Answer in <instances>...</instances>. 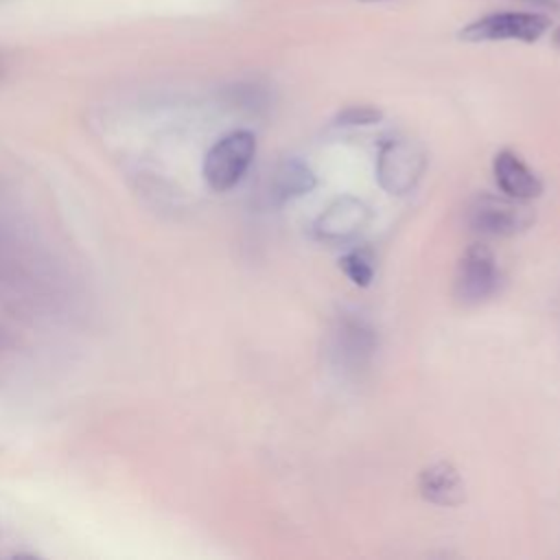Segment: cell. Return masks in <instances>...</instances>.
<instances>
[{
    "label": "cell",
    "instance_id": "obj_1",
    "mask_svg": "<svg viewBox=\"0 0 560 560\" xmlns=\"http://www.w3.org/2000/svg\"><path fill=\"white\" fill-rule=\"evenodd\" d=\"M256 155V138L247 129H236L219 138L203 158V179L217 190L234 188L247 173Z\"/></svg>",
    "mask_w": 560,
    "mask_h": 560
},
{
    "label": "cell",
    "instance_id": "obj_2",
    "mask_svg": "<svg viewBox=\"0 0 560 560\" xmlns=\"http://www.w3.org/2000/svg\"><path fill=\"white\" fill-rule=\"evenodd\" d=\"M424 166V151L416 142L407 138H389L378 149L376 177L389 195H405L418 184Z\"/></svg>",
    "mask_w": 560,
    "mask_h": 560
},
{
    "label": "cell",
    "instance_id": "obj_3",
    "mask_svg": "<svg viewBox=\"0 0 560 560\" xmlns=\"http://www.w3.org/2000/svg\"><path fill=\"white\" fill-rule=\"evenodd\" d=\"M499 278L501 273L492 249L488 245L472 243L457 262L453 278V295L464 306L479 304L497 291Z\"/></svg>",
    "mask_w": 560,
    "mask_h": 560
},
{
    "label": "cell",
    "instance_id": "obj_4",
    "mask_svg": "<svg viewBox=\"0 0 560 560\" xmlns=\"http://www.w3.org/2000/svg\"><path fill=\"white\" fill-rule=\"evenodd\" d=\"M551 26V20L534 11H503L488 13L459 31V37L466 42H536Z\"/></svg>",
    "mask_w": 560,
    "mask_h": 560
},
{
    "label": "cell",
    "instance_id": "obj_5",
    "mask_svg": "<svg viewBox=\"0 0 560 560\" xmlns=\"http://www.w3.org/2000/svg\"><path fill=\"white\" fill-rule=\"evenodd\" d=\"M532 219V210L508 195H479L468 206V225L486 236H512L529 228Z\"/></svg>",
    "mask_w": 560,
    "mask_h": 560
},
{
    "label": "cell",
    "instance_id": "obj_6",
    "mask_svg": "<svg viewBox=\"0 0 560 560\" xmlns=\"http://www.w3.org/2000/svg\"><path fill=\"white\" fill-rule=\"evenodd\" d=\"M492 173H494V182L501 188V192L512 199L527 201L542 192V184H540L538 175L521 160L518 153H514L510 149H503L494 155Z\"/></svg>",
    "mask_w": 560,
    "mask_h": 560
},
{
    "label": "cell",
    "instance_id": "obj_7",
    "mask_svg": "<svg viewBox=\"0 0 560 560\" xmlns=\"http://www.w3.org/2000/svg\"><path fill=\"white\" fill-rule=\"evenodd\" d=\"M368 219L370 212L365 203L352 197H341L319 214L315 232L324 241H348L363 230Z\"/></svg>",
    "mask_w": 560,
    "mask_h": 560
},
{
    "label": "cell",
    "instance_id": "obj_8",
    "mask_svg": "<svg viewBox=\"0 0 560 560\" xmlns=\"http://www.w3.org/2000/svg\"><path fill=\"white\" fill-rule=\"evenodd\" d=\"M418 490L429 503L444 508L459 505L466 497L464 481L448 462H435L427 466L418 477Z\"/></svg>",
    "mask_w": 560,
    "mask_h": 560
},
{
    "label": "cell",
    "instance_id": "obj_9",
    "mask_svg": "<svg viewBox=\"0 0 560 560\" xmlns=\"http://www.w3.org/2000/svg\"><path fill=\"white\" fill-rule=\"evenodd\" d=\"M315 175L313 171L300 162V160H287L282 162L271 179V197L282 203L295 197H302L315 188Z\"/></svg>",
    "mask_w": 560,
    "mask_h": 560
},
{
    "label": "cell",
    "instance_id": "obj_10",
    "mask_svg": "<svg viewBox=\"0 0 560 560\" xmlns=\"http://www.w3.org/2000/svg\"><path fill=\"white\" fill-rule=\"evenodd\" d=\"M337 348L343 359H350L352 363H361V359L370 354L374 348L372 330L357 319H348L341 324L337 332Z\"/></svg>",
    "mask_w": 560,
    "mask_h": 560
},
{
    "label": "cell",
    "instance_id": "obj_11",
    "mask_svg": "<svg viewBox=\"0 0 560 560\" xmlns=\"http://www.w3.org/2000/svg\"><path fill=\"white\" fill-rule=\"evenodd\" d=\"M341 271L350 278L352 284L357 287H368L374 278V256L370 249H352L339 260Z\"/></svg>",
    "mask_w": 560,
    "mask_h": 560
},
{
    "label": "cell",
    "instance_id": "obj_12",
    "mask_svg": "<svg viewBox=\"0 0 560 560\" xmlns=\"http://www.w3.org/2000/svg\"><path fill=\"white\" fill-rule=\"evenodd\" d=\"M381 112L370 105H350L337 114V125H374L381 120Z\"/></svg>",
    "mask_w": 560,
    "mask_h": 560
},
{
    "label": "cell",
    "instance_id": "obj_13",
    "mask_svg": "<svg viewBox=\"0 0 560 560\" xmlns=\"http://www.w3.org/2000/svg\"><path fill=\"white\" fill-rule=\"evenodd\" d=\"M553 42H556V46L560 48V28L553 33Z\"/></svg>",
    "mask_w": 560,
    "mask_h": 560
},
{
    "label": "cell",
    "instance_id": "obj_14",
    "mask_svg": "<svg viewBox=\"0 0 560 560\" xmlns=\"http://www.w3.org/2000/svg\"><path fill=\"white\" fill-rule=\"evenodd\" d=\"M363 2H381V0H363Z\"/></svg>",
    "mask_w": 560,
    "mask_h": 560
}]
</instances>
